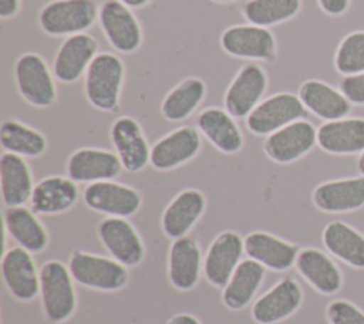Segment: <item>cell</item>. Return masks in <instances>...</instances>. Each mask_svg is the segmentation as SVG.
I'll return each mask as SVG.
<instances>
[{
    "mask_svg": "<svg viewBox=\"0 0 364 324\" xmlns=\"http://www.w3.org/2000/svg\"><path fill=\"white\" fill-rule=\"evenodd\" d=\"M340 90L351 104L364 105V72L344 77Z\"/></svg>",
    "mask_w": 364,
    "mask_h": 324,
    "instance_id": "cell-38",
    "label": "cell"
},
{
    "mask_svg": "<svg viewBox=\"0 0 364 324\" xmlns=\"http://www.w3.org/2000/svg\"><path fill=\"white\" fill-rule=\"evenodd\" d=\"M212 1H215V3H220V4H223V3H232V1H236V0H212Z\"/></svg>",
    "mask_w": 364,
    "mask_h": 324,
    "instance_id": "cell-44",
    "label": "cell"
},
{
    "mask_svg": "<svg viewBox=\"0 0 364 324\" xmlns=\"http://www.w3.org/2000/svg\"><path fill=\"white\" fill-rule=\"evenodd\" d=\"M85 206L107 217H131L142 206V195L138 189L111 180L90 183L82 190Z\"/></svg>",
    "mask_w": 364,
    "mask_h": 324,
    "instance_id": "cell-10",
    "label": "cell"
},
{
    "mask_svg": "<svg viewBox=\"0 0 364 324\" xmlns=\"http://www.w3.org/2000/svg\"><path fill=\"white\" fill-rule=\"evenodd\" d=\"M68 269L77 284L97 291L112 293L122 290L129 280L128 267L112 259L84 250H74Z\"/></svg>",
    "mask_w": 364,
    "mask_h": 324,
    "instance_id": "cell-5",
    "label": "cell"
},
{
    "mask_svg": "<svg viewBox=\"0 0 364 324\" xmlns=\"http://www.w3.org/2000/svg\"><path fill=\"white\" fill-rule=\"evenodd\" d=\"M0 144L4 152L23 158H38L48 148L47 138L41 131L18 119H4L1 122Z\"/></svg>",
    "mask_w": 364,
    "mask_h": 324,
    "instance_id": "cell-34",
    "label": "cell"
},
{
    "mask_svg": "<svg viewBox=\"0 0 364 324\" xmlns=\"http://www.w3.org/2000/svg\"><path fill=\"white\" fill-rule=\"evenodd\" d=\"M317 145L327 153L353 155L364 151V118L326 121L317 128Z\"/></svg>",
    "mask_w": 364,
    "mask_h": 324,
    "instance_id": "cell-28",
    "label": "cell"
},
{
    "mask_svg": "<svg viewBox=\"0 0 364 324\" xmlns=\"http://www.w3.org/2000/svg\"><path fill=\"white\" fill-rule=\"evenodd\" d=\"M34 185L26 158L3 151L0 156V188L4 206H24L30 202Z\"/></svg>",
    "mask_w": 364,
    "mask_h": 324,
    "instance_id": "cell-27",
    "label": "cell"
},
{
    "mask_svg": "<svg viewBox=\"0 0 364 324\" xmlns=\"http://www.w3.org/2000/svg\"><path fill=\"white\" fill-rule=\"evenodd\" d=\"M166 324H202L198 317L189 313H178L172 315Z\"/></svg>",
    "mask_w": 364,
    "mask_h": 324,
    "instance_id": "cell-41",
    "label": "cell"
},
{
    "mask_svg": "<svg viewBox=\"0 0 364 324\" xmlns=\"http://www.w3.org/2000/svg\"><path fill=\"white\" fill-rule=\"evenodd\" d=\"M122 163L117 153L97 146L75 149L67 159V176L77 183H95L111 180L122 172Z\"/></svg>",
    "mask_w": 364,
    "mask_h": 324,
    "instance_id": "cell-18",
    "label": "cell"
},
{
    "mask_svg": "<svg viewBox=\"0 0 364 324\" xmlns=\"http://www.w3.org/2000/svg\"><path fill=\"white\" fill-rule=\"evenodd\" d=\"M326 249L354 269H364V236L350 225L334 220L323 230Z\"/></svg>",
    "mask_w": 364,
    "mask_h": 324,
    "instance_id": "cell-33",
    "label": "cell"
},
{
    "mask_svg": "<svg viewBox=\"0 0 364 324\" xmlns=\"http://www.w3.org/2000/svg\"><path fill=\"white\" fill-rule=\"evenodd\" d=\"M20 97L36 108H50L57 101V78L53 67L38 53H23L13 68Z\"/></svg>",
    "mask_w": 364,
    "mask_h": 324,
    "instance_id": "cell-3",
    "label": "cell"
},
{
    "mask_svg": "<svg viewBox=\"0 0 364 324\" xmlns=\"http://www.w3.org/2000/svg\"><path fill=\"white\" fill-rule=\"evenodd\" d=\"M314 206L326 213H346L364 206V176L327 180L313 190Z\"/></svg>",
    "mask_w": 364,
    "mask_h": 324,
    "instance_id": "cell-25",
    "label": "cell"
},
{
    "mask_svg": "<svg viewBox=\"0 0 364 324\" xmlns=\"http://www.w3.org/2000/svg\"><path fill=\"white\" fill-rule=\"evenodd\" d=\"M202 148V135L198 128L182 125L161 136L151 145L149 165L161 172L186 165L198 156Z\"/></svg>",
    "mask_w": 364,
    "mask_h": 324,
    "instance_id": "cell-12",
    "label": "cell"
},
{
    "mask_svg": "<svg viewBox=\"0 0 364 324\" xmlns=\"http://www.w3.org/2000/svg\"><path fill=\"white\" fill-rule=\"evenodd\" d=\"M294 266L299 274L321 294H334L343 286V274L340 269L324 252L318 249H301Z\"/></svg>",
    "mask_w": 364,
    "mask_h": 324,
    "instance_id": "cell-29",
    "label": "cell"
},
{
    "mask_svg": "<svg viewBox=\"0 0 364 324\" xmlns=\"http://www.w3.org/2000/svg\"><path fill=\"white\" fill-rule=\"evenodd\" d=\"M316 145L317 129L303 118L264 136L263 152L272 162L287 165L307 155Z\"/></svg>",
    "mask_w": 364,
    "mask_h": 324,
    "instance_id": "cell-11",
    "label": "cell"
},
{
    "mask_svg": "<svg viewBox=\"0 0 364 324\" xmlns=\"http://www.w3.org/2000/svg\"><path fill=\"white\" fill-rule=\"evenodd\" d=\"M100 28L108 44L119 54H134L144 41L139 20L132 9L118 0H105L98 10Z\"/></svg>",
    "mask_w": 364,
    "mask_h": 324,
    "instance_id": "cell-7",
    "label": "cell"
},
{
    "mask_svg": "<svg viewBox=\"0 0 364 324\" xmlns=\"http://www.w3.org/2000/svg\"><path fill=\"white\" fill-rule=\"evenodd\" d=\"M100 53L98 40L88 33L65 37L53 58V71L58 82L74 84L84 78L92 60Z\"/></svg>",
    "mask_w": 364,
    "mask_h": 324,
    "instance_id": "cell-14",
    "label": "cell"
},
{
    "mask_svg": "<svg viewBox=\"0 0 364 324\" xmlns=\"http://www.w3.org/2000/svg\"><path fill=\"white\" fill-rule=\"evenodd\" d=\"M266 267L253 259H243L232 277L222 288V303L232 311L243 310L250 304L266 276Z\"/></svg>",
    "mask_w": 364,
    "mask_h": 324,
    "instance_id": "cell-31",
    "label": "cell"
},
{
    "mask_svg": "<svg viewBox=\"0 0 364 324\" xmlns=\"http://www.w3.org/2000/svg\"><path fill=\"white\" fill-rule=\"evenodd\" d=\"M301 10V0H246L242 14L247 23L274 27L294 18Z\"/></svg>",
    "mask_w": 364,
    "mask_h": 324,
    "instance_id": "cell-35",
    "label": "cell"
},
{
    "mask_svg": "<svg viewBox=\"0 0 364 324\" xmlns=\"http://www.w3.org/2000/svg\"><path fill=\"white\" fill-rule=\"evenodd\" d=\"M118 1H121L125 6H128L129 9L135 10V9H142V7L148 6L152 0H118Z\"/></svg>",
    "mask_w": 364,
    "mask_h": 324,
    "instance_id": "cell-42",
    "label": "cell"
},
{
    "mask_svg": "<svg viewBox=\"0 0 364 324\" xmlns=\"http://www.w3.org/2000/svg\"><path fill=\"white\" fill-rule=\"evenodd\" d=\"M125 81L122 58L109 51H100L84 75V94L88 104L102 112L119 109Z\"/></svg>",
    "mask_w": 364,
    "mask_h": 324,
    "instance_id": "cell-1",
    "label": "cell"
},
{
    "mask_svg": "<svg viewBox=\"0 0 364 324\" xmlns=\"http://www.w3.org/2000/svg\"><path fill=\"white\" fill-rule=\"evenodd\" d=\"M206 210V196L196 188L178 192L161 215V229L172 240L188 236Z\"/></svg>",
    "mask_w": 364,
    "mask_h": 324,
    "instance_id": "cell-20",
    "label": "cell"
},
{
    "mask_svg": "<svg viewBox=\"0 0 364 324\" xmlns=\"http://www.w3.org/2000/svg\"><path fill=\"white\" fill-rule=\"evenodd\" d=\"M40 298L46 318L61 324L77 310L75 280L68 266L60 260H47L40 267Z\"/></svg>",
    "mask_w": 364,
    "mask_h": 324,
    "instance_id": "cell-2",
    "label": "cell"
},
{
    "mask_svg": "<svg viewBox=\"0 0 364 324\" xmlns=\"http://www.w3.org/2000/svg\"><path fill=\"white\" fill-rule=\"evenodd\" d=\"M4 232L23 249L30 253H41L47 249L50 236L38 215L24 206L6 207L3 213Z\"/></svg>",
    "mask_w": 364,
    "mask_h": 324,
    "instance_id": "cell-26",
    "label": "cell"
},
{
    "mask_svg": "<svg viewBox=\"0 0 364 324\" xmlns=\"http://www.w3.org/2000/svg\"><path fill=\"white\" fill-rule=\"evenodd\" d=\"M245 253L263 267L273 271H284L296 264L299 247L269 232H250L245 237Z\"/></svg>",
    "mask_w": 364,
    "mask_h": 324,
    "instance_id": "cell-24",
    "label": "cell"
},
{
    "mask_svg": "<svg viewBox=\"0 0 364 324\" xmlns=\"http://www.w3.org/2000/svg\"><path fill=\"white\" fill-rule=\"evenodd\" d=\"M267 87L269 77L262 65L256 63L242 65L226 87L225 109L236 119H246L264 98Z\"/></svg>",
    "mask_w": 364,
    "mask_h": 324,
    "instance_id": "cell-9",
    "label": "cell"
},
{
    "mask_svg": "<svg viewBox=\"0 0 364 324\" xmlns=\"http://www.w3.org/2000/svg\"><path fill=\"white\" fill-rule=\"evenodd\" d=\"M219 43L233 58L272 63L277 55V41L270 28L252 23L229 26L222 31Z\"/></svg>",
    "mask_w": 364,
    "mask_h": 324,
    "instance_id": "cell-6",
    "label": "cell"
},
{
    "mask_svg": "<svg viewBox=\"0 0 364 324\" xmlns=\"http://www.w3.org/2000/svg\"><path fill=\"white\" fill-rule=\"evenodd\" d=\"M307 112L299 95L282 91L263 98L247 115L246 126L256 136H267L294 121L306 118Z\"/></svg>",
    "mask_w": 364,
    "mask_h": 324,
    "instance_id": "cell-8",
    "label": "cell"
},
{
    "mask_svg": "<svg viewBox=\"0 0 364 324\" xmlns=\"http://www.w3.org/2000/svg\"><path fill=\"white\" fill-rule=\"evenodd\" d=\"M297 95L309 112L324 121L346 118L351 109V102L344 94L321 80H306Z\"/></svg>",
    "mask_w": 364,
    "mask_h": 324,
    "instance_id": "cell-30",
    "label": "cell"
},
{
    "mask_svg": "<svg viewBox=\"0 0 364 324\" xmlns=\"http://www.w3.org/2000/svg\"><path fill=\"white\" fill-rule=\"evenodd\" d=\"M1 277L10 296L17 301L30 303L40 296V269L31 253L20 246L4 252Z\"/></svg>",
    "mask_w": 364,
    "mask_h": 324,
    "instance_id": "cell-17",
    "label": "cell"
},
{
    "mask_svg": "<svg viewBox=\"0 0 364 324\" xmlns=\"http://www.w3.org/2000/svg\"><path fill=\"white\" fill-rule=\"evenodd\" d=\"M206 82L200 77H186L164 97L159 111L169 122H181L189 118L206 97Z\"/></svg>",
    "mask_w": 364,
    "mask_h": 324,
    "instance_id": "cell-32",
    "label": "cell"
},
{
    "mask_svg": "<svg viewBox=\"0 0 364 324\" xmlns=\"http://www.w3.org/2000/svg\"><path fill=\"white\" fill-rule=\"evenodd\" d=\"M21 7V0H0V18L11 20L14 18Z\"/></svg>",
    "mask_w": 364,
    "mask_h": 324,
    "instance_id": "cell-40",
    "label": "cell"
},
{
    "mask_svg": "<svg viewBox=\"0 0 364 324\" xmlns=\"http://www.w3.org/2000/svg\"><path fill=\"white\" fill-rule=\"evenodd\" d=\"M303 290L291 279H280L252 306V318L257 324H277L293 315L301 306Z\"/></svg>",
    "mask_w": 364,
    "mask_h": 324,
    "instance_id": "cell-19",
    "label": "cell"
},
{
    "mask_svg": "<svg viewBox=\"0 0 364 324\" xmlns=\"http://www.w3.org/2000/svg\"><path fill=\"white\" fill-rule=\"evenodd\" d=\"M95 0H51L38 11V26L50 37L87 33L98 21Z\"/></svg>",
    "mask_w": 364,
    "mask_h": 324,
    "instance_id": "cell-4",
    "label": "cell"
},
{
    "mask_svg": "<svg viewBox=\"0 0 364 324\" xmlns=\"http://www.w3.org/2000/svg\"><path fill=\"white\" fill-rule=\"evenodd\" d=\"M334 67L344 77L364 72V31H353L340 41Z\"/></svg>",
    "mask_w": 364,
    "mask_h": 324,
    "instance_id": "cell-36",
    "label": "cell"
},
{
    "mask_svg": "<svg viewBox=\"0 0 364 324\" xmlns=\"http://www.w3.org/2000/svg\"><path fill=\"white\" fill-rule=\"evenodd\" d=\"M317 4L328 16H341L348 10L350 0H317Z\"/></svg>",
    "mask_w": 364,
    "mask_h": 324,
    "instance_id": "cell-39",
    "label": "cell"
},
{
    "mask_svg": "<svg viewBox=\"0 0 364 324\" xmlns=\"http://www.w3.org/2000/svg\"><path fill=\"white\" fill-rule=\"evenodd\" d=\"M330 324H364V311L347 300H333L326 308Z\"/></svg>",
    "mask_w": 364,
    "mask_h": 324,
    "instance_id": "cell-37",
    "label": "cell"
},
{
    "mask_svg": "<svg viewBox=\"0 0 364 324\" xmlns=\"http://www.w3.org/2000/svg\"><path fill=\"white\" fill-rule=\"evenodd\" d=\"M245 239L235 230L220 232L209 244L203 257V276L206 281L223 288L236 267L243 260Z\"/></svg>",
    "mask_w": 364,
    "mask_h": 324,
    "instance_id": "cell-16",
    "label": "cell"
},
{
    "mask_svg": "<svg viewBox=\"0 0 364 324\" xmlns=\"http://www.w3.org/2000/svg\"><path fill=\"white\" fill-rule=\"evenodd\" d=\"M97 234L108 254L125 267H136L145 259L142 237L127 217L102 219Z\"/></svg>",
    "mask_w": 364,
    "mask_h": 324,
    "instance_id": "cell-13",
    "label": "cell"
},
{
    "mask_svg": "<svg viewBox=\"0 0 364 324\" xmlns=\"http://www.w3.org/2000/svg\"><path fill=\"white\" fill-rule=\"evenodd\" d=\"M109 141L127 172L135 173L149 165L151 145L141 124L134 117L115 118L109 126Z\"/></svg>",
    "mask_w": 364,
    "mask_h": 324,
    "instance_id": "cell-15",
    "label": "cell"
},
{
    "mask_svg": "<svg viewBox=\"0 0 364 324\" xmlns=\"http://www.w3.org/2000/svg\"><path fill=\"white\" fill-rule=\"evenodd\" d=\"M78 198L80 189L77 182L68 176L50 175L34 185L30 207L43 216L61 215L70 210Z\"/></svg>",
    "mask_w": 364,
    "mask_h": 324,
    "instance_id": "cell-23",
    "label": "cell"
},
{
    "mask_svg": "<svg viewBox=\"0 0 364 324\" xmlns=\"http://www.w3.org/2000/svg\"><path fill=\"white\" fill-rule=\"evenodd\" d=\"M203 271V257L199 243L183 236L175 239L168 252V280L178 291H189L196 287Z\"/></svg>",
    "mask_w": 364,
    "mask_h": 324,
    "instance_id": "cell-21",
    "label": "cell"
},
{
    "mask_svg": "<svg viewBox=\"0 0 364 324\" xmlns=\"http://www.w3.org/2000/svg\"><path fill=\"white\" fill-rule=\"evenodd\" d=\"M196 128L200 135L219 152L226 155L237 153L245 144L236 118L225 108L208 107L196 117Z\"/></svg>",
    "mask_w": 364,
    "mask_h": 324,
    "instance_id": "cell-22",
    "label": "cell"
},
{
    "mask_svg": "<svg viewBox=\"0 0 364 324\" xmlns=\"http://www.w3.org/2000/svg\"><path fill=\"white\" fill-rule=\"evenodd\" d=\"M357 166H358V171H360V173L364 176V151L361 152V155H360V158H358Z\"/></svg>",
    "mask_w": 364,
    "mask_h": 324,
    "instance_id": "cell-43",
    "label": "cell"
}]
</instances>
